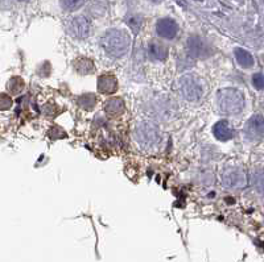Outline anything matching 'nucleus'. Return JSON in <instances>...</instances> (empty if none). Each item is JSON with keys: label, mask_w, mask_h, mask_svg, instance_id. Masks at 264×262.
<instances>
[{"label": "nucleus", "mask_w": 264, "mask_h": 262, "mask_svg": "<svg viewBox=\"0 0 264 262\" xmlns=\"http://www.w3.org/2000/svg\"><path fill=\"white\" fill-rule=\"evenodd\" d=\"M252 86L256 90H264V75L262 73H256L252 75Z\"/></svg>", "instance_id": "obj_20"}, {"label": "nucleus", "mask_w": 264, "mask_h": 262, "mask_svg": "<svg viewBox=\"0 0 264 262\" xmlns=\"http://www.w3.org/2000/svg\"><path fill=\"white\" fill-rule=\"evenodd\" d=\"M69 31L76 38L84 40L90 33V21L84 16L74 17L69 24Z\"/></svg>", "instance_id": "obj_6"}, {"label": "nucleus", "mask_w": 264, "mask_h": 262, "mask_svg": "<svg viewBox=\"0 0 264 262\" xmlns=\"http://www.w3.org/2000/svg\"><path fill=\"white\" fill-rule=\"evenodd\" d=\"M148 54L153 61H164L168 56L167 48L159 42H152L148 48Z\"/></svg>", "instance_id": "obj_12"}, {"label": "nucleus", "mask_w": 264, "mask_h": 262, "mask_svg": "<svg viewBox=\"0 0 264 262\" xmlns=\"http://www.w3.org/2000/svg\"><path fill=\"white\" fill-rule=\"evenodd\" d=\"M104 111L110 116H119L124 112V102L120 98H111L106 100L104 103Z\"/></svg>", "instance_id": "obj_11"}, {"label": "nucleus", "mask_w": 264, "mask_h": 262, "mask_svg": "<svg viewBox=\"0 0 264 262\" xmlns=\"http://www.w3.org/2000/svg\"><path fill=\"white\" fill-rule=\"evenodd\" d=\"M74 68L77 69V72L81 74H90L94 70V64L91 60L88 58H78L74 64Z\"/></svg>", "instance_id": "obj_16"}, {"label": "nucleus", "mask_w": 264, "mask_h": 262, "mask_svg": "<svg viewBox=\"0 0 264 262\" xmlns=\"http://www.w3.org/2000/svg\"><path fill=\"white\" fill-rule=\"evenodd\" d=\"M180 88L182 95L189 102H197L202 96V87L196 76L184 75L180 79Z\"/></svg>", "instance_id": "obj_4"}, {"label": "nucleus", "mask_w": 264, "mask_h": 262, "mask_svg": "<svg viewBox=\"0 0 264 262\" xmlns=\"http://www.w3.org/2000/svg\"><path fill=\"white\" fill-rule=\"evenodd\" d=\"M84 1L85 0H61V4L68 11H74L80 8L81 5L84 4Z\"/></svg>", "instance_id": "obj_19"}, {"label": "nucleus", "mask_w": 264, "mask_h": 262, "mask_svg": "<svg viewBox=\"0 0 264 262\" xmlns=\"http://www.w3.org/2000/svg\"><path fill=\"white\" fill-rule=\"evenodd\" d=\"M246 133L251 140H260L264 137V117L260 115L252 116L248 120Z\"/></svg>", "instance_id": "obj_8"}, {"label": "nucleus", "mask_w": 264, "mask_h": 262, "mask_svg": "<svg viewBox=\"0 0 264 262\" xmlns=\"http://www.w3.org/2000/svg\"><path fill=\"white\" fill-rule=\"evenodd\" d=\"M223 185L227 188H242L246 186V174L238 167H230L222 175Z\"/></svg>", "instance_id": "obj_5"}, {"label": "nucleus", "mask_w": 264, "mask_h": 262, "mask_svg": "<svg viewBox=\"0 0 264 262\" xmlns=\"http://www.w3.org/2000/svg\"><path fill=\"white\" fill-rule=\"evenodd\" d=\"M189 52L192 53L194 57L202 56V52H204V42L201 41V38L198 37H189L188 41Z\"/></svg>", "instance_id": "obj_14"}, {"label": "nucleus", "mask_w": 264, "mask_h": 262, "mask_svg": "<svg viewBox=\"0 0 264 262\" xmlns=\"http://www.w3.org/2000/svg\"><path fill=\"white\" fill-rule=\"evenodd\" d=\"M126 23H127L128 27H130L133 32L137 33L139 31H140V27H141L143 20H141L140 16H128L127 19H126Z\"/></svg>", "instance_id": "obj_18"}, {"label": "nucleus", "mask_w": 264, "mask_h": 262, "mask_svg": "<svg viewBox=\"0 0 264 262\" xmlns=\"http://www.w3.org/2000/svg\"><path fill=\"white\" fill-rule=\"evenodd\" d=\"M23 87H24V83H23V79H20V78H13L11 80V83H9V88L12 90L13 94H19L23 90Z\"/></svg>", "instance_id": "obj_21"}, {"label": "nucleus", "mask_w": 264, "mask_h": 262, "mask_svg": "<svg viewBox=\"0 0 264 262\" xmlns=\"http://www.w3.org/2000/svg\"><path fill=\"white\" fill-rule=\"evenodd\" d=\"M118 88V82L114 75H102L98 79V90L102 94H112Z\"/></svg>", "instance_id": "obj_10"}, {"label": "nucleus", "mask_w": 264, "mask_h": 262, "mask_svg": "<svg viewBox=\"0 0 264 262\" xmlns=\"http://www.w3.org/2000/svg\"><path fill=\"white\" fill-rule=\"evenodd\" d=\"M218 108L224 115H238L244 107V95L238 88H223L217 94Z\"/></svg>", "instance_id": "obj_2"}, {"label": "nucleus", "mask_w": 264, "mask_h": 262, "mask_svg": "<svg viewBox=\"0 0 264 262\" xmlns=\"http://www.w3.org/2000/svg\"><path fill=\"white\" fill-rule=\"evenodd\" d=\"M252 182H254L256 191L259 194L264 195V166L256 169L254 175H252Z\"/></svg>", "instance_id": "obj_15"}, {"label": "nucleus", "mask_w": 264, "mask_h": 262, "mask_svg": "<svg viewBox=\"0 0 264 262\" xmlns=\"http://www.w3.org/2000/svg\"><path fill=\"white\" fill-rule=\"evenodd\" d=\"M102 46L106 52L112 57H123L130 49L131 38L127 32L120 29H111L103 35L102 37Z\"/></svg>", "instance_id": "obj_1"}, {"label": "nucleus", "mask_w": 264, "mask_h": 262, "mask_svg": "<svg viewBox=\"0 0 264 262\" xmlns=\"http://www.w3.org/2000/svg\"><path fill=\"white\" fill-rule=\"evenodd\" d=\"M156 32L161 38L165 40H173L178 32V25L172 19H161L157 21Z\"/></svg>", "instance_id": "obj_7"}, {"label": "nucleus", "mask_w": 264, "mask_h": 262, "mask_svg": "<svg viewBox=\"0 0 264 262\" xmlns=\"http://www.w3.org/2000/svg\"><path fill=\"white\" fill-rule=\"evenodd\" d=\"M136 139L143 147H153L160 141V129L156 124L144 121L136 128Z\"/></svg>", "instance_id": "obj_3"}, {"label": "nucleus", "mask_w": 264, "mask_h": 262, "mask_svg": "<svg viewBox=\"0 0 264 262\" xmlns=\"http://www.w3.org/2000/svg\"><path fill=\"white\" fill-rule=\"evenodd\" d=\"M78 103L85 110H92L96 104V96L94 94H85L78 99Z\"/></svg>", "instance_id": "obj_17"}, {"label": "nucleus", "mask_w": 264, "mask_h": 262, "mask_svg": "<svg viewBox=\"0 0 264 262\" xmlns=\"http://www.w3.org/2000/svg\"><path fill=\"white\" fill-rule=\"evenodd\" d=\"M213 135L220 141H228L234 137V129L230 127V124L226 120L218 121L213 128Z\"/></svg>", "instance_id": "obj_9"}, {"label": "nucleus", "mask_w": 264, "mask_h": 262, "mask_svg": "<svg viewBox=\"0 0 264 262\" xmlns=\"http://www.w3.org/2000/svg\"><path fill=\"white\" fill-rule=\"evenodd\" d=\"M19 1H28V0H19Z\"/></svg>", "instance_id": "obj_23"}, {"label": "nucleus", "mask_w": 264, "mask_h": 262, "mask_svg": "<svg viewBox=\"0 0 264 262\" xmlns=\"http://www.w3.org/2000/svg\"><path fill=\"white\" fill-rule=\"evenodd\" d=\"M1 100H3V102H0V108H1V110H8V108L12 106V100H11V98H9L8 95L3 94V95H1Z\"/></svg>", "instance_id": "obj_22"}, {"label": "nucleus", "mask_w": 264, "mask_h": 262, "mask_svg": "<svg viewBox=\"0 0 264 262\" xmlns=\"http://www.w3.org/2000/svg\"><path fill=\"white\" fill-rule=\"evenodd\" d=\"M234 54H235V60L236 62L244 69H250L254 66V58L248 52L243 50V49L236 48L234 50Z\"/></svg>", "instance_id": "obj_13"}]
</instances>
